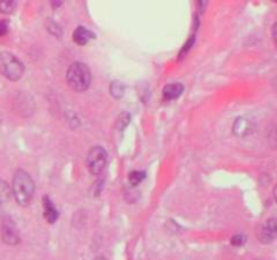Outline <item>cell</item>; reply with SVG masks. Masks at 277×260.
Returning <instances> with one entry per match:
<instances>
[{"mask_svg":"<svg viewBox=\"0 0 277 260\" xmlns=\"http://www.w3.org/2000/svg\"><path fill=\"white\" fill-rule=\"evenodd\" d=\"M123 92H125V86L121 82L111 83V95L115 96L117 99H119V98L123 96Z\"/></svg>","mask_w":277,"mask_h":260,"instance_id":"obj_13","label":"cell"},{"mask_svg":"<svg viewBox=\"0 0 277 260\" xmlns=\"http://www.w3.org/2000/svg\"><path fill=\"white\" fill-rule=\"evenodd\" d=\"M15 7H17V2H7V0L0 2V11L3 14H11Z\"/></svg>","mask_w":277,"mask_h":260,"instance_id":"obj_14","label":"cell"},{"mask_svg":"<svg viewBox=\"0 0 277 260\" xmlns=\"http://www.w3.org/2000/svg\"><path fill=\"white\" fill-rule=\"evenodd\" d=\"M10 195H11V188L5 180H0V205L9 202Z\"/></svg>","mask_w":277,"mask_h":260,"instance_id":"obj_11","label":"cell"},{"mask_svg":"<svg viewBox=\"0 0 277 260\" xmlns=\"http://www.w3.org/2000/svg\"><path fill=\"white\" fill-rule=\"evenodd\" d=\"M233 132L234 135H237L238 137H245V136L251 135L254 132V123L247 118L239 117L234 122Z\"/></svg>","mask_w":277,"mask_h":260,"instance_id":"obj_7","label":"cell"},{"mask_svg":"<svg viewBox=\"0 0 277 260\" xmlns=\"http://www.w3.org/2000/svg\"><path fill=\"white\" fill-rule=\"evenodd\" d=\"M182 91H184L182 84H180V83H172V84L165 86L164 91H162V96L166 100H173L181 95Z\"/></svg>","mask_w":277,"mask_h":260,"instance_id":"obj_9","label":"cell"},{"mask_svg":"<svg viewBox=\"0 0 277 260\" xmlns=\"http://www.w3.org/2000/svg\"><path fill=\"white\" fill-rule=\"evenodd\" d=\"M257 236H258V240L261 243H272L274 237H276V221H274V218H270L265 224H262L257 229Z\"/></svg>","mask_w":277,"mask_h":260,"instance_id":"obj_6","label":"cell"},{"mask_svg":"<svg viewBox=\"0 0 277 260\" xmlns=\"http://www.w3.org/2000/svg\"><path fill=\"white\" fill-rule=\"evenodd\" d=\"M92 38H95V34L89 31L87 27L78 26L76 30L73 31V41L77 45L82 46V45H87L88 41H91Z\"/></svg>","mask_w":277,"mask_h":260,"instance_id":"obj_8","label":"cell"},{"mask_svg":"<svg viewBox=\"0 0 277 260\" xmlns=\"http://www.w3.org/2000/svg\"><path fill=\"white\" fill-rule=\"evenodd\" d=\"M245 241H246V236H242V234H237V236H233V237H231V244H233V245H237V247L242 245Z\"/></svg>","mask_w":277,"mask_h":260,"instance_id":"obj_15","label":"cell"},{"mask_svg":"<svg viewBox=\"0 0 277 260\" xmlns=\"http://www.w3.org/2000/svg\"><path fill=\"white\" fill-rule=\"evenodd\" d=\"M109 161V155L107 151L102 147H94L89 149L87 156V167L89 172L94 175H98L106 168Z\"/></svg>","mask_w":277,"mask_h":260,"instance_id":"obj_4","label":"cell"},{"mask_svg":"<svg viewBox=\"0 0 277 260\" xmlns=\"http://www.w3.org/2000/svg\"><path fill=\"white\" fill-rule=\"evenodd\" d=\"M44 216L49 224L56 222L57 218H58V212H57V209L54 208V205H53L49 197H44Z\"/></svg>","mask_w":277,"mask_h":260,"instance_id":"obj_10","label":"cell"},{"mask_svg":"<svg viewBox=\"0 0 277 260\" xmlns=\"http://www.w3.org/2000/svg\"><path fill=\"white\" fill-rule=\"evenodd\" d=\"M91 71L82 62H73L66 71V83L76 92H82L91 86Z\"/></svg>","mask_w":277,"mask_h":260,"instance_id":"obj_2","label":"cell"},{"mask_svg":"<svg viewBox=\"0 0 277 260\" xmlns=\"http://www.w3.org/2000/svg\"><path fill=\"white\" fill-rule=\"evenodd\" d=\"M143 179H145V172L143 171H133L129 175V182H130L131 186H137V184L142 182Z\"/></svg>","mask_w":277,"mask_h":260,"instance_id":"obj_12","label":"cell"},{"mask_svg":"<svg viewBox=\"0 0 277 260\" xmlns=\"http://www.w3.org/2000/svg\"><path fill=\"white\" fill-rule=\"evenodd\" d=\"M0 72L6 79L11 82H17L22 78L25 72L22 61L11 54V53H2L0 54Z\"/></svg>","mask_w":277,"mask_h":260,"instance_id":"obj_3","label":"cell"},{"mask_svg":"<svg viewBox=\"0 0 277 260\" xmlns=\"http://www.w3.org/2000/svg\"><path fill=\"white\" fill-rule=\"evenodd\" d=\"M34 180L26 171L18 169L13 178V186H11V192L18 205L21 206H27L30 204L33 197H34Z\"/></svg>","mask_w":277,"mask_h":260,"instance_id":"obj_1","label":"cell"},{"mask_svg":"<svg viewBox=\"0 0 277 260\" xmlns=\"http://www.w3.org/2000/svg\"><path fill=\"white\" fill-rule=\"evenodd\" d=\"M7 31H9V23L6 21H2L0 22V37L5 35Z\"/></svg>","mask_w":277,"mask_h":260,"instance_id":"obj_16","label":"cell"},{"mask_svg":"<svg viewBox=\"0 0 277 260\" xmlns=\"http://www.w3.org/2000/svg\"><path fill=\"white\" fill-rule=\"evenodd\" d=\"M0 233H2V238L6 244L9 245H17L19 243V233H18L17 225L13 220H10L9 217L3 218L2 221V228H0Z\"/></svg>","mask_w":277,"mask_h":260,"instance_id":"obj_5","label":"cell"}]
</instances>
